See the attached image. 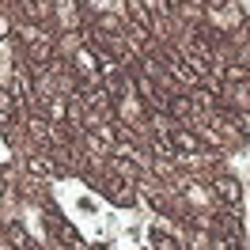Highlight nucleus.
I'll return each instance as SVG.
<instances>
[{
    "label": "nucleus",
    "mask_w": 250,
    "mask_h": 250,
    "mask_svg": "<svg viewBox=\"0 0 250 250\" xmlns=\"http://www.w3.org/2000/svg\"><path fill=\"white\" fill-rule=\"evenodd\" d=\"M205 186H208L212 205H220V208H243V197H247V193H243V182H239L228 167H224V171H216L208 182H205Z\"/></svg>",
    "instance_id": "nucleus-1"
},
{
    "label": "nucleus",
    "mask_w": 250,
    "mask_h": 250,
    "mask_svg": "<svg viewBox=\"0 0 250 250\" xmlns=\"http://www.w3.org/2000/svg\"><path fill=\"white\" fill-rule=\"evenodd\" d=\"M76 208L80 212H99V201L95 197H76Z\"/></svg>",
    "instance_id": "nucleus-2"
}]
</instances>
